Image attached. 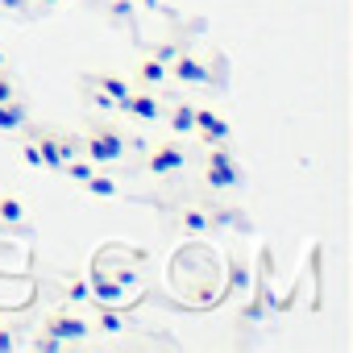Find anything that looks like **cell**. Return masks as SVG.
<instances>
[{"label":"cell","instance_id":"obj_1","mask_svg":"<svg viewBox=\"0 0 353 353\" xmlns=\"http://www.w3.org/2000/svg\"><path fill=\"white\" fill-rule=\"evenodd\" d=\"M125 150H129V137H125V129L112 125V121H96V125H88L83 137H79V154L92 158L96 166H112V162H121Z\"/></svg>","mask_w":353,"mask_h":353},{"label":"cell","instance_id":"obj_2","mask_svg":"<svg viewBox=\"0 0 353 353\" xmlns=\"http://www.w3.org/2000/svg\"><path fill=\"white\" fill-rule=\"evenodd\" d=\"M241 183H245V170H241L237 154L229 150V141L225 145H208V154H204V188L208 192H233Z\"/></svg>","mask_w":353,"mask_h":353},{"label":"cell","instance_id":"obj_3","mask_svg":"<svg viewBox=\"0 0 353 353\" xmlns=\"http://www.w3.org/2000/svg\"><path fill=\"white\" fill-rule=\"evenodd\" d=\"M183 166H188V145H183V137H162V141H154L150 154H145V170L154 174V179H170V174H179Z\"/></svg>","mask_w":353,"mask_h":353},{"label":"cell","instance_id":"obj_4","mask_svg":"<svg viewBox=\"0 0 353 353\" xmlns=\"http://www.w3.org/2000/svg\"><path fill=\"white\" fill-rule=\"evenodd\" d=\"M166 112V100L154 92V88H133L121 104H117V117H129L133 125H158Z\"/></svg>","mask_w":353,"mask_h":353},{"label":"cell","instance_id":"obj_5","mask_svg":"<svg viewBox=\"0 0 353 353\" xmlns=\"http://www.w3.org/2000/svg\"><path fill=\"white\" fill-rule=\"evenodd\" d=\"M30 137H34V145H38V154H42V166H46V170H63V162L79 154V137H75V133L30 129Z\"/></svg>","mask_w":353,"mask_h":353},{"label":"cell","instance_id":"obj_6","mask_svg":"<svg viewBox=\"0 0 353 353\" xmlns=\"http://www.w3.org/2000/svg\"><path fill=\"white\" fill-rule=\"evenodd\" d=\"M166 79H174V83H183V88H208L212 79H216V63H204V59H196V54H179L170 67H166Z\"/></svg>","mask_w":353,"mask_h":353},{"label":"cell","instance_id":"obj_7","mask_svg":"<svg viewBox=\"0 0 353 353\" xmlns=\"http://www.w3.org/2000/svg\"><path fill=\"white\" fill-rule=\"evenodd\" d=\"M42 328H46V332H54L63 345H79V341H88V332H92V328H88V320H83V316H75L71 307H59V312H50Z\"/></svg>","mask_w":353,"mask_h":353},{"label":"cell","instance_id":"obj_8","mask_svg":"<svg viewBox=\"0 0 353 353\" xmlns=\"http://www.w3.org/2000/svg\"><path fill=\"white\" fill-rule=\"evenodd\" d=\"M192 137H200L204 145H225L229 137H233V125L216 112V108H200L196 104V133Z\"/></svg>","mask_w":353,"mask_h":353},{"label":"cell","instance_id":"obj_9","mask_svg":"<svg viewBox=\"0 0 353 353\" xmlns=\"http://www.w3.org/2000/svg\"><path fill=\"white\" fill-rule=\"evenodd\" d=\"M83 88H96V92H104L112 104H121L129 92H133V83H129V75H121V71H92L88 79H83Z\"/></svg>","mask_w":353,"mask_h":353},{"label":"cell","instance_id":"obj_10","mask_svg":"<svg viewBox=\"0 0 353 353\" xmlns=\"http://www.w3.org/2000/svg\"><path fill=\"white\" fill-rule=\"evenodd\" d=\"M162 121L170 125V137H192L196 133V104L192 100H170Z\"/></svg>","mask_w":353,"mask_h":353},{"label":"cell","instance_id":"obj_11","mask_svg":"<svg viewBox=\"0 0 353 353\" xmlns=\"http://www.w3.org/2000/svg\"><path fill=\"white\" fill-rule=\"evenodd\" d=\"M129 83H133V88H154V92H158V88L166 83V63H158L154 54H145V59L133 67V79H129Z\"/></svg>","mask_w":353,"mask_h":353},{"label":"cell","instance_id":"obj_12","mask_svg":"<svg viewBox=\"0 0 353 353\" xmlns=\"http://www.w3.org/2000/svg\"><path fill=\"white\" fill-rule=\"evenodd\" d=\"M26 225V200L17 192H0V229H21Z\"/></svg>","mask_w":353,"mask_h":353},{"label":"cell","instance_id":"obj_13","mask_svg":"<svg viewBox=\"0 0 353 353\" xmlns=\"http://www.w3.org/2000/svg\"><path fill=\"white\" fill-rule=\"evenodd\" d=\"M30 129V108L21 100H0V133Z\"/></svg>","mask_w":353,"mask_h":353},{"label":"cell","instance_id":"obj_14","mask_svg":"<svg viewBox=\"0 0 353 353\" xmlns=\"http://www.w3.org/2000/svg\"><path fill=\"white\" fill-rule=\"evenodd\" d=\"M174 221H179V229H183V233H192V237H200V233H208V229H212V221H208V208H204V204H183Z\"/></svg>","mask_w":353,"mask_h":353},{"label":"cell","instance_id":"obj_15","mask_svg":"<svg viewBox=\"0 0 353 353\" xmlns=\"http://www.w3.org/2000/svg\"><path fill=\"white\" fill-rule=\"evenodd\" d=\"M92 170H100V166H96L92 158H83V154H75V158H67V162H63V174H67L71 183H79V188L92 179Z\"/></svg>","mask_w":353,"mask_h":353},{"label":"cell","instance_id":"obj_16","mask_svg":"<svg viewBox=\"0 0 353 353\" xmlns=\"http://www.w3.org/2000/svg\"><path fill=\"white\" fill-rule=\"evenodd\" d=\"M83 192H88L92 200H117V179H112V174L92 170V179L83 183Z\"/></svg>","mask_w":353,"mask_h":353},{"label":"cell","instance_id":"obj_17","mask_svg":"<svg viewBox=\"0 0 353 353\" xmlns=\"http://www.w3.org/2000/svg\"><path fill=\"white\" fill-rule=\"evenodd\" d=\"M92 332H104V336H117V332H125V312H112V307H104L100 316H96V328Z\"/></svg>","mask_w":353,"mask_h":353},{"label":"cell","instance_id":"obj_18","mask_svg":"<svg viewBox=\"0 0 353 353\" xmlns=\"http://www.w3.org/2000/svg\"><path fill=\"white\" fill-rule=\"evenodd\" d=\"M63 299H67L71 307H75V303H88V279H83V274H71V279H67Z\"/></svg>","mask_w":353,"mask_h":353},{"label":"cell","instance_id":"obj_19","mask_svg":"<svg viewBox=\"0 0 353 353\" xmlns=\"http://www.w3.org/2000/svg\"><path fill=\"white\" fill-rule=\"evenodd\" d=\"M150 54H154L158 63H166V67H170L174 59L183 54V42H174V38H166V42H154V50H150Z\"/></svg>","mask_w":353,"mask_h":353},{"label":"cell","instance_id":"obj_20","mask_svg":"<svg viewBox=\"0 0 353 353\" xmlns=\"http://www.w3.org/2000/svg\"><path fill=\"white\" fill-rule=\"evenodd\" d=\"M88 104H92V108H96L100 117H112V112H117V104H112V100H108L104 92H96V88H88Z\"/></svg>","mask_w":353,"mask_h":353},{"label":"cell","instance_id":"obj_21","mask_svg":"<svg viewBox=\"0 0 353 353\" xmlns=\"http://www.w3.org/2000/svg\"><path fill=\"white\" fill-rule=\"evenodd\" d=\"M30 345H34L38 353H59V349H67V345H63V341H59L54 332H46V328H42V336H34Z\"/></svg>","mask_w":353,"mask_h":353},{"label":"cell","instance_id":"obj_22","mask_svg":"<svg viewBox=\"0 0 353 353\" xmlns=\"http://www.w3.org/2000/svg\"><path fill=\"white\" fill-rule=\"evenodd\" d=\"M13 349H21L17 328H5V324H0V353H13Z\"/></svg>","mask_w":353,"mask_h":353},{"label":"cell","instance_id":"obj_23","mask_svg":"<svg viewBox=\"0 0 353 353\" xmlns=\"http://www.w3.org/2000/svg\"><path fill=\"white\" fill-rule=\"evenodd\" d=\"M229 274H233V291H245V287H250V270H245L241 258H233V270H229Z\"/></svg>","mask_w":353,"mask_h":353},{"label":"cell","instance_id":"obj_24","mask_svg":"<svg viewBox=\"0 0 353 353\" xmlns=\"http://www.w3.org/2000/svg\"><path fill=\"white\" fill-rule=\"evenodd\" d=\"M0 100H17V83H13V75L0 67Z\"/></svg>","mask_w":353,"mask_h":353},{"label":"cell","instance_id":"obj_25","mask_svg":"<svg viewBox=\"0 0 353 353\" xmlns=\"http://www.w3.org/2000/svg\"><path fill=\"white\" fill-rule=\"evenodd\" d=\"M21 158H26L30 166H42V154H38V145H34V137H30V141H21Z\"/></svg>","mask_w":353,"mask_h":353},{"label":"cell","instance_id":"obj_26","mask_svg":"<svg viewBox=\"0 0 353 353\" xmlns=\"http://www.w3.org/2000/svg\"><path fill=\"white\" fill-rule=\"evenodd\" d=\"M241 316H245V320H262V316H266V303L254 295V303H245V312H241Z\"/></svg>","mask_w":353,"mask_h":353},{"label":"cell","instance_id":"obj_27","mask_svg":"<svg viewBox=\"0 0 353 353\" xmlns=\"http://www.w3.org/2000/svg\"><path fill=\"white\" fill-rule=\"evenodd\" d=\"M141 9H166V0H137Z\"/></svg>","mask_w":353,"mask_h":353},{"label":"cell","instance_id":"obj_28","mask_svg":"<svg viewBox=\"0 0 353 353\" xmlns=\"http://www.w3.org/2000/svg\"><path fill=\"white\" fill-rule=\"evenodd\" d=\"M38 5H46V9H50V5H63V0H38Z\"/></svg>","mask_w":353,"mask_h":353},{"label":"cell","instance_id":"obj_29","mask_svg":"<svg viewBox=\"0 0 353 353\" xmlns=\"http://www.w3.org/2000/svg\"><path fill=\"white\" fill-rule=\"evenodd\" d=\"M0 67H5V50H0Z\"/></svg>","mask_w":353,"mask_h":353}]
</instances>
